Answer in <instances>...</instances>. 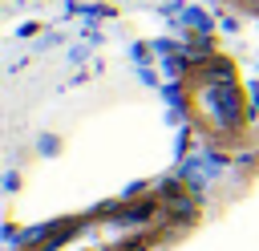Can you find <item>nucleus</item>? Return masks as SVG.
Returning a JSON list of instances; mask_svg holds the SVG:
<instances>
[{"label": "nucleus", "mask_w": 259, "mask_h": 251, "mask_svg": "<svg viewBox=\"0 0 259 251\" xmlns=\"http://www.w3.org/2000/svg\"><path fill=\"white\" fill-rule=\"evenodd\" d=\"M251 117L259 121V89H255V101H251Z\"/></svg>", "instance_id": "obj_8"}, {"label": "nucleus", "mask_w": 259, "mask_h": 251, "mask_svg": "<svg viewBox=\"0 0 259 251\" xmlns=\"http://www.w3.org/2000/svg\"><path fill=\"white\" fill-rule=\"evenodd\" d=\"M36 154H40V158H57V154H61V134H53V130L36 134Z\"/></svg>", "instance_id": "obj_3"}, {"label": "nucleus", "mask_w": 259, "mask_h": 251, "mask_svg": "<svg viewBox=\"0 0 259 251\" xmlns=\"http://www.w3.org/2000/svg\"><path fill=\"white\" fill-rule=\"evenodd\" d=\"M4 190H8V194H16V190H20V170H8V178H4Z\"/></svg>", "instance_id": "obj_5"}, {"label": "nucleus", "mask_w": 259, "mask_h": 251, "mask_svg": "<svg viewBox=\"0 0 259 251\" xmlns=\"http://www.w3.org/2000/svg\"><path fill=\"white\" fill-rule=\"evenodd\" d=\"M85 57H89V45H77V49L69 53V61H73V65H77V61H85Z\"/></svg>", "instance_id": "obj_6"}, {"label": "nucleus", "mask_w": 259, "mask_h": 251, "mask_svg": "<svg viewBox=\"0 0 259 251\" xmlns=\"http://www.w3.org/2000/svg\"><path fill=\"white\" fill-rule=\"evenodd\" d=\"M202 101L210 105V113L219 117V126H235V117H239V101H235L231 85H210V89L202 93Z\"/></svg>", "instance_id": "obj_2"}, {"label": "nucleus", "mask_w": 259, "mask_h": 251, "mask_svg": "<svg viewBox=\"0 0 259 251\" xmlns=\"http://www.w3.org/2000/svg\"><path fill=\"white\" fill-rule=\"evenodd\" d=\"M223 170H227V154L206 150V154H194V158H186V162H182V182H186L190 190H202V186H206V182H214Z\"/></svg>", "instance_id": "obj_1"}, {"label": "nucleus", "mask_w": 259, "mask_h": 251, "mask_svg": "<svg viewBox=\"0 0 259 251\" xmlns=\"http://www.w3.org/2000/svg\"><path fill=\"white\" fill-rule=\"evenodd\" d=\"M4 243H8V247H12V243H20V239H16V227H12V223H4Z\"/></svg>", "instance_id": "obj_7"}, {"label": "nucleus", "mask_w": 259, "mask_h": 251, "mask_svg": "<svg viewBox=\"0 0 259 251\" xmlns=\"http://www.w3.org/2000/svg\"><path fill=\"white\" fill-rule=\"evenodd\" d=\"M182 20H186L190 28H198V32H206V28H210V20H206V12H202V8H186V12H182Z\"/></svg>", "instance_id": "obj_4"}]
</instances>
